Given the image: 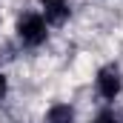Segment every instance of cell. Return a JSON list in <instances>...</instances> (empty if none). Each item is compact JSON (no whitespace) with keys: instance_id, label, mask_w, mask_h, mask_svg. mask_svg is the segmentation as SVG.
I'll return each mask as SVG.
<instances>
[{"instance_id":"1","label":"cell","mask_w":123,"mask_h":123,"mask_svg":"<svg viewBox=\"0 0 123 123\" xmlns=\"http://www.w3.org/2000/svg\"><path fill=\"white\" fill-rule=\"evenodd\" d=\"M46 20L40 17V14H23L20 20H17V37L23 40V46H40V43H46Z\"/></svg>"},{"instance_id":"2","label":"cell","mask_w":123,"mask_h":123,"mask_svg":"<svg viewBox=\"0 0 123 123\" xmlns=\"http://www.w3.org/2000/svg\"><path fill=\"white\" fill-rule=\"evenodd\" d=\"M97 94L103 100H115L120 94V72H117V66H103L97 72Z\"/></svg>"},{"instance_id":"3","label":"cell","mask_w":123,"mask_h":123,"mask_svg":"<svg viewBox=\"0 0 123 123\" xmlns=\"http://www.w3.org/2000/svg\"><path fill=\"white\" fill-rule=\"evenodd\" d=\"M40 6H43L46 23H55V26H63L69 20V14H72V9H69L66 0H40Z\"/></svg>"},{"instance_id":"4","label":"cell","mask_w":123,"mask_h":123,"mask_svg":"<svg viewBox=\"0 0 123 123\" xmlns=\"http://www.w3.org/2000/svg\"><path fill=\"white\" fill-rule=\"evenodd\" d=\"M43 123H74V109L66 106V103H57L46 112V120Z\"/></svg>"},{"instance_id":"5","label":"cell","mask_w":123,"mask_h":123,"mask_svg":"<svg viewBox=\"0 0 123 123\" xmlns=\"http://www.w3.org/2000/svg\"><path fill=\"white\" fill-rule=\"evenodd\" d=\"M94 123H123V117L115 115V112H100V115L94 117Z\"/></svg>"},{"instance_id":"6","label":"cell","mask_w":123,"mask_h":123,"mask_svg":"<svg viewBox=\"0 0 123 123\" xmlns=\"http://www.w3.org/2000/svg\"><path fill=\"white\" fill-rule=\"evenodd\" d=\"M3 94H6V77L0 74V97H3Z\"/></svg>"}]
</instances>
